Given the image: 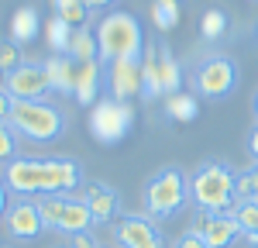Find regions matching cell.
Wrapping results in <instances>:
<instances>
[{"instance_id": "6da1fadb", "label": "cell", "mask_w": 258, "mask_h": 248, "mask_svg": "<svg viewBox=\"0 0 258 248\" xmlns=\"http://www.w3.org/2000/svg\"><path fill=\"white\" fill-rule=\"evenodd\" d=\"M83 183V169L76 159H28L18 155L14 162L4 165V186L18 197H45L62 193L69 197Z\"/></svg>"}, {"instance_id": "7a4b0ae2", "label": "cell", "mask_w": 258, "mask_h": 248, "mask_svg": "<svg viewBox=\"0 0 258 248\" xmlns=\"http://www.w3.org/2000/svg\"><path fill=\"white\" fill-rule=\"evenodd\" d=\"M234 186H238V172L210 159V162H200L197 172L189 176V200L197 204V210H207V214H231L238 204Z\"/></svg>"}, {"instance_id": "3957f363", "label": "cell", "mask_w": 258, "mask_h": 248, "mask_svg": "<svg viewBox=\"0 0 258 248\" xmlns=\"http://www.w3.org/2000/svg\"><path fill=\"white\" fill-rule=\"evenodd\" d=\"M97 48H100V62H124V59H141L145 52V35L135 14L127 11H114L107 18H100L97 24Z\"/></svg>"}, {"instance_id": "277c9868", "label": "cell", "mask_w": 258, "mask_h": 248, "mask_svg": "<svg viewBox=\"0 0 258 248\" xmlns=\"http://www.w3.org/2000/svg\"><path fill=\"white\" fill-rule=\"evenodd\" d=\"M7 124L18 131V138H28L35 145H48L62 138L66 131V114L48 100H14V110Z\"/></svg>"}, {"instance_id": "5b68a950", "label": "cell", "mask_w": 258, "mask_h": 248, "mask_svg": "<svg viewBox=\"0 0 258 248\" xmlns=\"http://www.w3.org/2000/svg\"><path fill=\"white\" fill-rule=\"evenodd\" d=\"M186 200H189V179L179 165H165L145 183V210L152 221L176 217L186 207Z\"/></svg>"}, {"instance_id": "8992f818", "label": "cell", "mask_w": 258, "mask_h": 248, "mask_svg": "<svg viewBox=\"0 0 258 248\" xmlns=\"http://www.w3.org/2000/svg\"><path fill=\"white\" fill-rule=\"evenodd\" d=\"M193 93L207 97V100H224L234 86H238V66L231 55H207L200 59V66L193 69Z\"/></svg>"}, {"instance_id": "52a82bcc", "label": "cell", "mask_w": 258, "mask_h": 248, "mask_svg": "<svg viewBox=\"0 0 258 248\" xmlns=\"http://www.w3.org/2000/svg\"><path fill=\"white\" fill-rule=\"evenodd\" d=\"M131 124H135V107L124 100H114V97L97 100L90 110V131L103 145H117L120 138H127Z\"/></svg>"}, {"instance_id": "ba28073f", "label": "cell", "mask_w": 258, "mask_h": 248, "mask_svg": "<svg viewBox=\"0 0 258 248\" xmlns=\"http://www.w3.org/2000/svg\"><path fill=\"white\" fill-rule=\"evenodd\" d=\"M4 90L11 93V100H45L52 93L45 62H21L14 73H7Z\"/></svg>"}, {"instance_id": "9c48e42d", "label": "cell", "mask_w": 258, "mask_h": 248, "mask_svg": "<svg viewBox=\"0 0 258 248\" xmlns=\"http://www.w3.org/2000/svg\"><path fill=\"white\" fill-rule=\"evenodd\" d=\"M193 234H200L207 248H231L241 234V224L234 221V214H207V210H197L193 214Z\"/></svg>"}, {"instance_id": "30bf717a", "label": "cell", "mask_w": 258, "mask_h": 248, "mask_svg": "<svg viewBox=\"0 0 258 248\" xmlns=\"http://www.w3.org/2000/svg\"><path fill=\"white\" fill-rule=\"evenodd\" d=\"M114 238H117L120 248H165L159 224L152 217H141V214L120 217L117 227H114Z\"/></svg>"}, {"instance_id": "8fae6325", "label": "cell", "mask_w": 258, "mask_h": 248, "mask_svg": "<svg viewBox=\"0 0 258 248\" xmlns=\"http://www.w3.org/2000/svg\"><path fill=\"white\" fill-rule=\"evenodd\" d=\"M4 224L11 231V238H18V241H31V238H38L41 231H45V224H41V217H38V207H35V197L11 200L7 214H4Z\"/></svg>"}, {"instance_id": "7c38bea8", "label": "cell", "mask_w": 258, "mask_h": 248, "mask_svg": "<svg viewBox=\"0 0 258 248\" xmlns=\"http://www.w3.org/2000/svg\"><path fill=\"white\" fill-rule=\"evenodd\" d=\"M103 83L110 90L114 100L131 103V97L141 93V59H124V62H110L107 73H103Z\"/></svg>"}, {"instance_id": "4fadbf2b", "label": "cell", "mask_w": 258, "mask_h": 248, "mask_svg": "<svg viewBox=\"0 0 258 248\" xmlns=\"http://www.w3.org/2000/svg\"><path fill=\"white\" fill-rule=\"evenodd\" d=\"M83 200H86L90 214H93V224H110V221L117 217V210H120L117 190H114V186H107V183H86Z\"/></svg>"}, {"instance_id": "5bb4252c", "label": "cell", "mask_w": 258, "mask_h": 248, "mask_svg": "<svg viewBox=\"0 0 258 248\" xmlns=\"http://www.w3.org/2000/svg\"><path fill=\"white\" fill-rule=\"evenodd\" d=\"M100 83H103V69L100 62H76V86H73V97L83 107H93L100 100Z\"/></svg>"}, {"instance_id": "9a60e30c", "label": "cell", "mask_w": 258, "mask_h": 248, "mask_svg": "<svg viewBox=\"0 0 258 248\" xmlns=\"http://www.w3.org/2000/svg\"><path fill=\"white\" fill-rule=\"evenodd\" d=\"M93 227V214H90V207H86V200L83 197H66V210H62L59 217V227L55 231H62V234H83V231H90Z\"/></svg>"}, {"instance_id": "2e32d148", "label": "cell", "mask_w": 258, "mask_h": 248, "mask_svg": "<svg viewBox=\"0 0 258 248\" xmlns=\"http://www.w3.org/2000/svg\"><path fill=\"white\" fill-rule=\"evenodd\" d=\"M141 97L145 100H159L162 93V80H159V45H145L141 52Z\"/></svg>"}, {"instance_id": "e0dca14e", "label": "cell", "mask_w": 258, "mask_h": 248, "mask_svg": "<svg viewBox=\"0 0 258 248\" xmlns=\"http://www.w3.org/2000/svg\"><path fill=\"white\" fill-rule=\"evenodd\" d=\"M45 73L52 83V93H73L76 86V62L69 55H48L45 59Z\"/></svg>"}, {"instance_id": "ac0fdd59", "label": "cell", "mask_w": 258, "mask_h": 248, "mask_svg": "<svg viewBox=\"0 0 258 248\" xmlns=\"http://www.w3.org/2000/svg\"><path fill=\"white\" fill-rule=\"evenodd\" d=\"M38 28H41L38 11H35L31 4H24V7L14 11V18H11V41L24 45V41H31L35 35H38Z\"/></svg>"}, {"instance_id": "d6986e66", "label": "cell", "mask_w": 258, "mask_h": 248, "mask_svg": "<svg viewBox=\"0 0 258 248\" xmlns=\"http://www.w3.org/2000/svg\"><path fill=\"white\" fill-rule=\"evenodd\" d=\"M159 80H162V93L165 97L179 93V86H182V69H179V62L169 45H159Z\"/></svg>"}, {"instance_id": "ffe728a7", "label": "cell", "mask_w": 258, "mask_h": 248, "mask_svg": "<svg viewBox=\"0 0 258 248\" xmlns=\"http://www.w3.org/2000/svg\"><path fill=\"white\" fill-rule=\"evenodd\" d=\"M69 59L73 62H100V48H97V35L90 28H76L73 41H69Z\"/></svg>"}, {"instance_id": "44dd1931", "label": "cell", "mask_w": 258, "mask_h": 248, "mask_svg": "<svg viewBox=\"0 0 258 248\" xmlns=\"http://www.w3.org/2000/svg\"><path fill=\"white\" fill-rule=\"evenodd\" d=\"M165 114L172 117V121H197V114H200V100H197V93H172V97H165Z\"/></svg>"}, {"instance_id": "7402d4cb", "label": "cell", "mask_w": 258, "mask_h": 248, "mask_svg": "<svg viewBox=\"0 0 258 248\" xmlns=\"http://www.w3.org/2000/svg\"><path fill=\"white\" fill-rule=\"evenodd\" d=\"M35 207H38V217L45 224V231H55L62 210H66V197L62 193H45V197H35Z\"/></svg>"}, {"instance_id": "603a6c76", "label": "cell", "mask_w": 258, "mask_h": 248, "mask_svg": "<svg viewBox=\"0 0 258 248\" xmlns=\"http://www.w3.org/2000/svg\"><path fill=\"white\" fill-rule=\"evenodd\" d=\"M73 31L76 28H69L62 18L52 14V21L45 24V38H48V48H52V55H69V41H73Z\"/></svg>"}, {"instance_id": "cb8c5ba5", "label": "cell", "mask_w": 258, "mask_h": 248, "mask_svg": "<svg viewBox=\"0 0 258 248\" xmlns=\"http://www.w3.org/2000/svg\"><path fill=\"white\" fill-rule=\"evenodd\" d=\"M52 7H55V18H62L69 28H86L90 21V7L83 0H52Z\"/></svg>"}, {"instance_id": "d4e9b609", "label": "cell", "mask_w": 258, "mask_h": 248, "mask_svg": "<svg viewBox=\"0 0 258 248\" xmlns=\"http://www.w3.org/2000/svg\"><path fill=\"white\" fill-rule=\"evenodd\" d=\"M238 204H258V162L251 169L238 172V186H234Z\"/></svg>"}, {"instance_id": "484cf974", "label": "cell", "mask_w": 258, "mask_h": 248, "mask_svg": "<svg viewBox=\"0 0 258 248\" xmlns=\"http://www.w3.org/2000/svg\"><path fill=\"white\" fill-rule=\"evenodd\" d=\"M152 21L159 31H172L179 24V4L176 0H155L152 4Z\"/></svg>"}, {"instance_id": "4316f807", "label": "cell", "mask_w": 258, "mask_h": 248, "mask_svg": "<svg viewBox=\"0 0 258 248\" xmlns=\"http://www.w3.org/2000/svg\"><path fill=\"white\" fill-rule=\"evenodd\" d=\"M234 221L241 224V234L244 238H251V234H258V204H234Z\"/></svg>"}, {"instance_id": "83f0119b", "label": "cell", "mask_w": 258, "mask_h": 248, "mask_svg": "<svg viewBox=\"0 0 258 248\" xmlns=\"http://www.w3.org/2000/svg\"><path fill=\"white\" fill-rule=\"evenodd\" d=\"M200 31H203V38L207 41H217L224 31H227V18H224V11H207L203 21H200Z\"/></svg>"}, {"instance_id": "f1b7e54d", "label": "cell", "mask_w": 258, "mask_h": 248, "mask_svg": "<svg viewBox=\"0 0 258 248\" xmlns=\"http://www.w3.org/2000/svg\"><path fill=\"white\" fill-rule=\"evenodd\" d=\"M18 159V131L7 121H0V162H14Z\"/></svg>"}, {"instance_id": "f546056e", "label": "cell", "mask_w": 258, "mask_h": 248, "mask_svg": "<svg viewBox=\"0 0 258 248\" xmlns=\"http://www.w3.org/2000/svg\"><path fill=\"white\" fill-rule=\"evenodd\" d=\"M21 62L24 59H21V45L18 41H11V38L0 41V69H4V73H14Z\"/></svg>"}, {"instance_id": "4dcf8cb0", "label": "cell", "mask_w": 258, "mask_h": 248, "mask_svg": "<svg viewBox=\"0 0 258 248\" xmlns=\"http://www.w3.org/2000/svg\"><path fill=\"white\" fill-rule=\"evenodd\" d=\"M172 248H207V241L200 238V234H193V231H186V234H179L176 245Z\"/></svg>"}, {"instance_id": "1f68e13d", "label": "cell", "mask_w": 258, "mask_h": 248, "mask_svg": "<svg viewBox=\"0 0 258 248\" xmlns=\"http://www.w3.org/2000/svg\"><path fill=\"white\" fill-rule=\"evenodd\" d=\"M69 245H73V248H100V245H97V238H93L90 231H83V234H73V238H69Z\"/></svg>"}, {"instance_id": "d6a6232c", "label": "cell", "mask_w": 258, "mask_h": 248, "mask_svg": "<svg viewBox=\"0 0 258 248\" xmlns=\"http://www.w3.org/2000/svg\"><path fill=\"white\" fill-rule=\"evenodd\" d=\"M11 110H14L11 93H7V90H0V121H7V117H11Z\"/></svg>"}, {"instance_id": "836d02e7", "label": "cell", "mask_w": 258, "mask_h": 248, "mask_svg": "<svg viewBox=\"0 0 258 248\" xmlns=\"http://www.w3.org/2000/svg\"><path fill=\"white\" fill-rule=\"evenodd\" d=\"M248 155L258 162V124L251 128V135H248Z\"/></svg>"}, {"instance_id": "e575fe53", "label": "cell", "mask_w": 258, "mask_h": 248, "mask_svg": "<svg viewBox=\"0 0 258 248\" xmlns=\"http://www.w3.org/2000/svg\"><path fill=\"white\" fill-rule=\"evenodd\" d=\"M83 4H86L90 11H103V7H114L117 0H83Z\"/></svg>"}, {"instance_id": "d590c367", "label": "cell", "mask_w": 258, "mask_h": 248, "mask_svg": "<svg viewBox=\"0 0 258 248\" xmlns=\"http://www.w3.org/2000/svg\"><path fill=\"white\" fill-rule=\"evenodd\" d=\"M7 207H11V200H7V186H4V179H0V217L7 214Z\"/></svg>"}, {"instance_id": "8d00e7d4", "label": "cell", "mask_w": 258, "mask_h": 248, "mask_svg": "<svg viewBox=\"0 0 258 248\" xmlns=\"http://www.w3.org/2000/svg\"><path fill=\"white\" fill-rule=\"evenodd\" d=\"M244 241H248L251 248H258V234H251V238H244Z\"/></svg>"}, {"instance_id": "74e56055", "label": "cell", "mask_w": 258, "mask_h": 248, "mask_svg": "<svg viewBox=\"0 0 258 248\" xmlns=\"http://www.w3.org/2000/svg\"><path fill=\"white\" fill-rule=\"evenodd\" d=\"M4 83H7V73H4V69H0V90H4Z\"/></svg>"}, {"instance_id": "f35d334b", "label": "cell", "mask_w": 258, "mask_h": 248, "mask_svg": "<svg viewBox=\"0 0 258 248\" xmlns=\"http://www.w3.org/2000/svg\"><path fill=\"white\" fill-rule=\"evenodd\" d=\"M251 107H255V121H258V93H255V103H251Z\"/></svg>"}, {"instance_id": "ab89813d", "label": "cell", "mask_w": 258, "mask_h": 248, "mask_svg": "<svg viewBox=\"0 0 258 248\" xmlns=\"http://www.w3.org/2000/svg\"><path fill=\"white\" fill-rule=\"evenodd\" d=\"M4 248H7V245H4Z\"/></svg>"}]
</instances>
